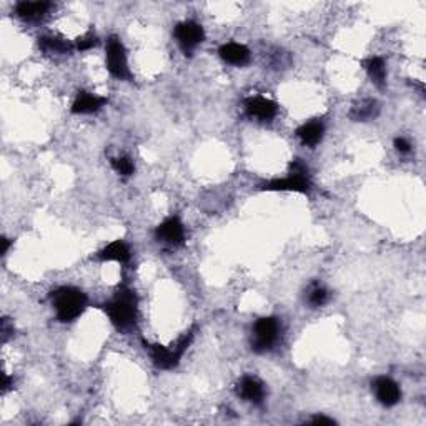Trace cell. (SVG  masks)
<instances>
[{"instance_id":"obj_1","label":"cell","mask_w":426,"mask_h":426,"mask_svg":"<svg viewBox=\"0 0 426 426\" xmlns=\"http://www.w3.org/2000/svg\"><path fill=\"white\" fill-rule=\"evenodd\" d=\"M102 308L107 313L110 323L118 332L127 333L137 327V322H139V299H137L135 290H132L125 283L117 288L112 299L105 301Z\"/></svg>"},{"instance_id":"obj_2","label":"cell","mask_w":426,"mask_h":426,"mask_svg":"<svg viewBox=\"0 0 426 426\" xmlns=\"http://www.w3.org/2000/svg\"><path fill=\"white\" fill-rule=\"evenodd\" d=\"M50 301L57 315V320L62 323H72L87 310L89 299L80 288L61 287L52 292Z\"/></svg>"},{"instance_id":"obj_3","label":"cell","mask_w":426,"mask_h":426,"mask_svg":"<svg viewBox=\"0 0 426 426\" xmlns=\"http://www.w3.org/2000/svg\"><path fill=\"white\" fill-rule=\"evenodd\" d=\"M194 330H189L187 333L178 338L175 343H172L170 346L158 345V343H146L144 342L145 350L149 351L150 358H152L154 365L158 370H173L175 366L180 363L182 356L185 355V351L189 350L190 343L194 342Z\"/></svg>"},{"instance_id":"obj_4","label":"cell","mask_w":426,"mask_h":426,"mask_svg":"<svg viewBox=\"0 0 426 426\" xmlns=\"http://www.w3.org/2000/svg\"><path fill=\"white\" fill-rule=\"evenodd\" d=\"M260 190L265 192H296V194H310L311 180L306 165L301 160H293L290 163V172L283 178H273L260 185Z\"/></svg>"},{"instance_id":"obj_5","label":"cell","mask_w":426,"mask_h":426,"mask_svg":"<svg viewBox=\"0 0 426 426\" xmlns=\"http://www.w3.org/2000/svg\"><path fill=\"white\" fill-rule=\"evenodd\" d=\"M105 65L113 79L130 82L132 77L130 67H128V57L125 45L117 35H110L105 45Z\"/></svg>"},{"instance_id":"obj_6","label":"cell","mask_w":426,"mask_h":426,"mask_svg":"<svg viewBox=\"0 0 426 426\" xmlns=\"http://www.w3.org/2000/svg\"><path fill=\"white\" fill-rule=\"evenodd\" d=\"M280 322L278 318L275 317H262L258 318L253 325V330H251V350L255 353H267V351L272 350L275 346V343L278 342L280 338Z\"/></svg>"},{"instance_id":"obj_7","label":"cell","mask_w":426,"mask_h":426,"mask_svg":"<svg viewBox=\"0 0 426 426\" xmlns=\"http://www.w3.org/2000/svg\"><path fill=\"white\" fill-rule=\"evenodd\" d=\"M173 35H175L178 47L182 49V52L185 55L194 54L196 47H199V45L205 40L203 27L196 24L194 20H187L177 24L175 30H173Z\"/></svg>"},{"instance_id":"obj_8","label":"cell","mask_w":426,"mask_h":426,"mask_svg":"<svg viewBox=\"0 0 426 426\" xmlns=\"http://www.w3.org/2000/svg\"><path fill=\"white\" fill-rule=\"evenodd\" d=\"M155 238L160 244L168 246H182L185 244V227H183L182 220L175 217L165 218L160 225L155 228Z\"/></svg>"},{"instance_id":"obj_9","label":"cell","mask_w":426,"mask_h":426,"mask_svg":"<svg viewBox=\"0 0 426 426\" xmlns=\"http://www.w3.org/2000/svg\"><path fill=\"white\" fill-rule=\"evenodd\" d=\"M246 115L260 122H272L278 113V105L262 95H255L245 100Z\"/></svg>"},{"instance_id":"obj_10","label":"cell","mask_w":426,"mask_h":426,"mask_svg":"<svg viewBox=\"0 0 426 426\" xmlns=\"http://www.w3.org/2000/svg\"><path fill=\"white\" fill-rule=\"evenodd\" d=\"M373 391L377 400L387 408H391L401 400V388L390 377H378L373 382Z\"/></svg>"},{"instance_id":"obj_11","label":"cell","mask_w":426,"mask_h":426,"mask_svg":"<svg viewBox=\"0 0 426 426\" xmlns=\"http://www.w3.org/2000/svg\"><path fill=\"white\" fill-rule=\"evenodd\" d=\"M108 104V99L100 97L97 94H92V92L80 90L75 95L73 100L70 112L73 115H92V113L99 112L100 108H104Z\"/></svg>"},{"instance_id":"obj_12","label":"cell","mask_w":426,"mask_h":426,"mask_svg":"<svg viewBox=\"0 0 426 426\" xmlns=\"http://www.w3.org/2000/svg\"><path fill=\"white\" fill-rule=\"evenodd\" d=\"M237 395L253 405H262L265 400V384L256 377L246 375L237 384Z\"/></svg>"},{"instance_id":"obj_13","label":"cell","mask_w":426,"mask_h":426,"mask_svg":"<svg viewBox=\"0 0 426 426\" xmlns=\"http://www.w3.org/2000/svg\"><path fill=\"white\" fill-rule=\"evenodd\" d=\"M130 246L123 240L110 242V244H107L104 249H100L97 253H95V260H99V262H117L125 265L130 262Z\"/></svg>"},{"instance_id":"obj_14","label":"cell","mask_w":426,"mask_h":426,"mask_svg":"<svg viewBox=\"0 0 426 426\" xmlns=\"http://www.w3.org/2000/svg\"><path fill=\"white\" fill-rule=\"evenodd\" d=\"M218 55L223 62L230 63V65H235V67H245L251 58L249 47H245L244 44H238V42L223 44L222 47L218 49Z\"/></svg>"},{"instance_id":"obj_15","label":"cell","mask_w":426,"mask_h":426,"mask_svg":"<svg viewBox=\"0 0 426 426\" xmlns=\"http://www.w3.org/2000/svg\"><path fill=\"white\" fill-rule=\"evenodd\" d=\"M295 135L299 137V140L301 144L310 146V149H313V146H317L320 142H322L323 135H325V125L322 120H310L305 122L303 125H300L296 128Z\"/></svg>"},{"instance_id":"obj_16","label":"cell","mask_w":426,"mask_h":426,"mask_svg":"<svg viewBox=\"0 0 426 426\" xmlns=\"http://www.w3.org/2000/svg\"><path fill=\"white\" fill-rule=\"evenodd\" d=\"M361 65L368 73L373 85L378 87V89H384V85H387V63H384L383 58L378 57V55H372V57H366L361 62Z\"/></svg>"},{"instance_id":"obj_17","label":"cell","mask_w":426,"mask_h":426,"mask_svg":"<svg viewBox=\"0 0 426 426\" xmlns=\"http://www.w3.org/2000/svg\"><path fill=\"white\" fill-rule=\"evenodd\" d=\"M50 7L52 6L49 2H27V0H24V2H18L15 6V13L17 17H20L25 22H37L47 15Z\"/></svg>"},{"instance_id":"obj_18","label":"cell","mask_w":426,"mask_h":426,"mask_svg":"<svg viewBox=\"0 0 426 426\" xmlns=\"http://www.w3.org/2000/svg\"><path fill=\"white\" fill-rule=\"evenodd\" d=\"M39 49L47 55H65L75 50V44L57 35H45L39 39Z\"/></svg>"},{"instance_id":"obj_19","label":"cell","mask_w":426,"mask_h":426,"mask_svg":"<svg viewBox=\"0 0 426 426\" xmlns=\"http://www.w3.org/2000/svg\"><path fill=\"white\" fill-rule=\"evenodd\" d=\"M380 113V104L375 99H363L356 102L350 110V118L353 122H370Z\"/></svg>"},{"instance_id":"obj_20","label":"cell","mask_w":426,"mask_h":426,"mask_svg":"<svg viewBox=\"0 0 426 426\" xmlns=\"http://www.w3.org/2000/svg\"><path fill=\"white\" fill-rule=\"evenodd\" d=\"M306 301H308V305L313 306V308L323 306L328 301L327 288H323L322 285H311L308 295H306Z\"/></svg>"},{"instance_id":"obj_21","label":"cell","mask_w":426,"mask_h":426,"mask_svg":"<svg viewBox=\"0 0 426 426\" xmlns=\"http://www.w3.org/2000/svg\"><path fill=\"white\" fill-rule=\"evenodd\" d=\"M110 163H112V168L120 177L134 175L135 165H134V162H132L130 157H115V158L110 160Z\"/></svg>"},{"instance_id":"obj_22","label":"cell","mask_w":426,"mask_h":426,"mask_svg":"<svg viewBox=\"0 0 426 426\" xmlns=\"http://www.w3.org/2000/svg\"><path fill=\"white\" fill-rule=\"evenodd\" d=\"M97 45H99L97 35L87 34V35H84V37H80V39H77V42H75V50H80V52H85V50H90V49L97 47Z\"/></svg>"},{"instance_id":"obj_23","label":"cell","mask_w":426,"mask_h":426,"mask_svg":"<svg viewBox=\"0 0 426 426\" xmlns=\"http://www.w3.org/2000/svg\"><path fill=\"white\" fill-rule=\"evenodd\" d=\"M393 145H395L396 152L401 154V155H406V154L411 152V144L405 139V137H396L395 142H393Z\"/></svg>"},{"instance_id":"obj_24","label":"cell","mask_w":426,"mask_h":426,"mask_svg":"<svg viewBox=\"0 0 426 426\" xmlns=\"http://www.w3.org/2000/svg\"><path fill=\"white\" fill-rule=\"evenodd\" d=\"M0 333H2V343H7L8 338L13 333V325L8 318H2V327H0Z\"/></svg>"},{"instance_id":"obj_25","label":"cell","mask_w":426,"mask_h":426,"mask_svg":"<svg viewBox=\"0 0 426 426\" xmlns=\"http://www.w3.org/2000/svg\"><path fill=\"white\" fill-rule=\"evenodd\" d=\"M13 387V378L8 377L7 373L2 375V391L7 393Z\"/></svg>"},{"instance_id":"obj_26","label":"cell","mask_w":426,"mask_h":426,"mask_svg":"<svg viewBox=\"0 0 426 426\" xmlns=\"http://www.w3.org/2000/svg\"><path fill=\"white\" fill-rule=\"evenodd\" d=\"M313 423H327V425H332V423H335V420H332V418H328V416H323V415H318V416H315L313 420Z\"/></svg>"},{"instance_id":"obj_27","label":"cell","mask_w":426,"mask_h":426,"mask_svg":"<svg viewBox=\"0 0 426 426\" xmlns=\"http://www.w3.org/2000/svg\"><path fill=\"white\" fill-rule=\"evenodd\" d=\"M11 245H12V242L8 240L7 237H2V255H7V251H8V249H11Z\"/></svg>"}]
</instances>
